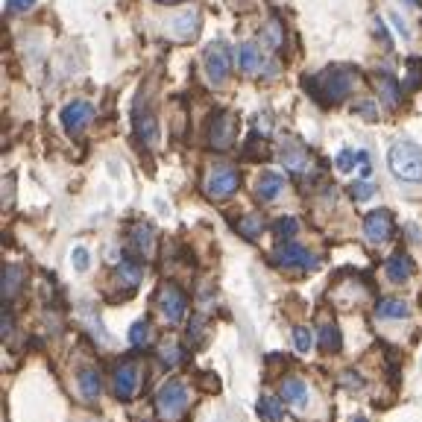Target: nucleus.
<instances>
[{
  "instance_id": "nucleus-1",
  "label": "nucleus",
  "mask_w": 422,
  "mask_h": 422,
  "mask_svg": "<svg viewBox=\"0 0 422 422\" xmlns=\"http://www.w3.org/2000/svg\"><path fill=\"white\" fill-rule=\"evenodd\" d=\"M355 80H358V70L352 65H332L326 70H320L317 77L302 80V88L320 106H332V103H340L352 94Z\"/></svg>"
},
{
  "instance_id": "nucleus-2",
  "label": "nucleus",
  "mask_w": 422,
  "mask_h": 422,
  "mask_svg": "<svg viewBox=\"0 0 422 422\" xmlns=\"http://www.w3.org/2000/svg\"><path fill=\"white\" fill-rule=\"evenodd\" d=\"M387 164L396 179L422 182V150L413 141H396L387 153Z\"/></svg>"
},
{
  "instance_id": "nucleus-3",
  "label": "nucleus",
  "mask_w": 422,
  "mask_h": 422,
  "mask_svg": "<svg viewBox=\"0 0 422 422\" xmlns=\"http://www.w3.org/2000/svg\"><path fill=\"white\" fill-rule=\"evenodd\" d=\"M238 127H241V123H238V115H235V112L217 109V112L209 117V130H206L209 147H211V150H217V153L232 150L235 141H238Z\"/></svg>"
},
{
  "instance_id": "nucleus-4",
  "label": "nucleus",
  "mask_w": 422,
  "mask_h": 422,
  "mask_svg": "<svg viewBox=\"0 0 422 422\" xmlns=\"http://www.w3.org/2000/svg\"><path fill=\"white\" fill-rule=\"evenodd\" d=\"M188 411V390L179 379H170L156 393V416L162 422H173Z\"/></svg>"
},
{
  "instance_id": "nucleus-5",
  "label": "nucleus",
  "mask_w": 422,
  "mask_h": 422,
  "mask_svg": "<svg viewBox=\"0 0 422 422\" xmlns=\"http://www.w3.org/2000/svg\"><path fill=\"white\" fill-rule=\"evenodd\" d=\"M241 185V173L238 167L232 164H217L209 170V176H206V194L211 196V200H229V196L238 191Z\"/></svg>"
},
{
  "instance_id": "nucleus-6",
  "label": "nucleus",
  "mask_w": 422,
  "mask_h": 422,
  "mask_svg": "<svg viewBox=\"0 0 422 422\" xmlns=\"http://www.w3.org/2000/svg\"><path fill=\"white\" fill-rule=\"evenodd\" d=\"M141 387V364L135 358H123L115 366V376H112V390L120 402H130L132 396Z\"/></svg>"
},
{
  "instance_id": "nucleus-7",
  "label": "nucleus",
  "mask_w": 422,
  "mask_h": 422,
  "mask_svg": "<svg viewBox=\"0 0 422 422\" xmlns=\"http://www.w3.org/2000/svg\"><path fill=\"white\" fill-rule=\"evenodd\" d=\"M159 311L162 317L170 322V326H179V322L185 320L188 314V296L179 285H173V282H164L162 290H159Z\"/></svg>"
},
{
  "instance_id": "nucleus-8",
  "label": "nucleus",
  "mask_w": 422,
  "mask_h": 422,
  "mask_svg": "<svg viewBox=\"0 0 422 422\" xmlns=\"http://www.w3.org/2000/svg\"><path fill=\"white\" fill-rule=\"evenodd\" d=\"M203 65L211 83H226L229 70H232V51L226 41H211L203 53Z\"/></svg>"
},
{
  "instance_id": "nucleus-9",
  "label": "nucleus",
  "mask_w": 422,
  "mask_h": 422,
  "mask_svg": "<svg viewBox=\"0 0 422 422\" xmlns=\"http://www.w3.org/2000/svg\"><path fill=\"white\" fill-rule=\"evenodd\" d=\"M135 135H138V141L147 147V150H156L159 141H162L159 117L150 109V103H141V100L135 103Z\"/></svg>"
},
{
  "instance_id": "nucleus-10",
  "label": "nucleus",
  "mask_w": 422,
  "mask_h": 422,
  "mask_svg": "<svg viewBox=\"0 0 422 422\" xmlns=\"http://www.w3.org/2000/svg\"><path fill=\"white\" fill-rule=\"evenodd\" d=\"M273 261L279 267H300V270H314L317 267V258L305 250L302 243H293V241H282L276 246V253H273Z\"/></svg>"
},
{
  "instance_id": "nucleus-11",
  "label": "nucleus",
  "mask_w": 422,
  "mask_h": 422,
  "mask_svg": "<svg viewBox=\"0 0 422 422\" xmlns=\"http://www.w3.org/2000/svg\"><path fill=\"white\" fill-rule=\"evenodd\" d=\"M94 120V106L88 100H73L62 109V127L70 138H77L83 135V130L88 127V123Z\"/></svg>"
},
{
  "instance_id": "nucleus-12",
  "label": "nucleus",
  "mask_w": 422,
  "mask_h": 422,
  "mask_svg": "<svg viewBox=\"0 0 422 422\" xmlns=\"http://www.w3.org/2000/svg\"><path fill=\"white\" fill-rule=\"evenodd\" d=\"M364 235L369 243H384L390 241L393 235V214L387 209H379V211H369L364 217Z\"/></svg>"
},
{
  "instance_id": "nucleus-13",
  "label": "nucleus",
  "mask_w": 422,
  "mask_h": 422,
  "mask_svg": "<svg viewBox=\"0 0 422 422\" xmlns=\"http://www.w3.org/2000/svg\"><path fill=\"white\" fill-rule=\"evenodd\" d=\"M196 30H200V12L196 9H185L179 18H173L167 23V36L176 41H191L196 36Z\"/></svg>"
},
{
  "instance_id": "nucleus-14",
  "label": "nucleus",
  "mask_w": 422,
  "mask_h": 422,
  "mask_svg": "<svg viewBox=\"0 0 422 422\" xmlns=\"http://www.w3.org/2000/svg\"><path fill=\"white\" fill-rule=\"evenodd\" d=\"M279 159H282L285 170H290V173H305V170H308V164H311V153L305 150L302 144H296V141L282 144Z\"/></svg>"
},
{
  "instance_id": "nucleus-15",
  "label": "nucleus",
  "mask_w": 422,
  "mask_h": 422,
  "mask_svg": "<svg viewBox=\"0 0 422 422\" xmlns=\"http://www.w3.org/2000/svg\"><path fill=\"white\" fill-rule=\"evenodd\" d=\"M413 258L408 255V253H393L390 258H387V264H384V273H387V279L393 282V285H402V282H408L411 276H413Z\"/></svg>"
},
{
  "instance_id": "nucleus-16",
  "label": "nucleus",
  "mask_w": 422,
  "mask_h": 422,
  "mask_svg": "<svg viewBox=\"0 0 422 422\" xmlns=\"http://www.w3.org/2000/svg\"><path fill=\"white\" fill-rule=\"evenodd\" d=\"M264 65H267V56L261 53V47L255 41H243L238 47V68L243 73H261Z\"/></svg>"
},
{
  "instance_id": "nucleus-17",
  "label": "nucleus",
  "mask_w": 422,
  "mask_h": 422,
  "mask_svg": "<svg viewBox=\"0 0 422 422\" xmlns=\"http://www.w3.org/2000/svg\"><path fill=\"white\" fill-rule=\"evenodd\" d=\"M23 282H27V270L23 264H6L4 267V282H0V293H4V302H12L21 293Z\"/></svg>"
},
{
  "instance_id": "nucleus-18",
  "label": "nucleus",
  "mask_w": 422,
  "mask_h": 422,
  "mask_svg": "<svg viewBox=\"0 0 422 422\" xmlns=\"http://www.w3.org/2000/svg\"><path fill=\"white\" fill-rule=\"evenodd\" d=\"M282 191H285V176H282V173H276V170L261 173V179H258V185H255V196H258L261 203L279 200Z\"/></svg>"
},
{
  "instance_id": "nucleus-19",
  "label": "nucleus",
  "mask_w": 422,
  "mask_h": 422,
  "mask_svg": "<svg viewBox=\"0 0 422 422\" xmlns=\"http://www.w3.org/2000/svg\"><path fill=\"white\" fill-rule=\"evenodd\" d=\"M153 241H156V232H153L150 223H135L132 232H130V250L138 258H147L153 250Z\"/></svg>"
},
{
  "instance_id": "nucleus-20",
  "label": "nucleus",
  "mask_w": 422,
  "mask_h": 422,
  "mask_svg": "<svg viewBox=\"0 0 422 422\" xmlns=\"http://www.w3.org/2000/svg\"><path fill=\"white\" fill-rule=\"evenodd\" d=\"M279 393H282L285 405H290V408H305L308 405V384L302 379H296V376L285 379L282 387H279Z\"/></svg>"
},
{
  "instance_id": "nucleus-21",
  "label": "nucleus",
  "mask_w": 422,
  "mask_h": 422,
  "mask_svg": "<svg viewBox=\"0 0 422 422\" xmlns=\"http://www.w3.org/2000/svg\"><path fill=\"white\" fill-rule=\"evenodd\" d=\"M77 384H80V393H83V399H85V402H97V399H100L103 381H100V372H97V369H91V366L80 369Z\"/></svg>"
},
{
  "instance_id": "nucleus-22",
  "label": "nucleus",
  "mask_w": 422,
  "mask_h": 422,
  "mask_svg": "<svg viewBox=\"0 0 422 422\" xmlns=\"http://www.w3.org/2000/svg\"><path fill=\"white\" fill-rule=\"evenodd\" d=\"M117 279L123 282V285H130V288H135L141 279H144V258H123L120 261V267H117Z\"/></svg>"
},
{
  "instance_id": "nucleus-23",
  "label": "nucleus",
  "mask_w": 422,
  "mask_h": 422,
  "mask_svg": "<svg viewBox=\"0 0 422 422\" xmlns=\"http://www.w3.org/2000/svg\"><path fill=\"white\" fill-rule=\"evenodd\" d=\"M255 411L264 422H282V416H285V405H282V399H276V396H261Z\"/></svg>"
},
{
  "instance_id": "nucleus-24",
  "label": "nucleus",
  "mask_w": 422,
  "mask_h": 422,
  "mask_svg": "<svg viewBox=\"0 0 422 422\" xmlns=\"http://www.w3.org/2000/svg\"><path fill=\"white\" fill-rule=\"evenodd\" d=\"M376 314H379L381 320H405V317H411V308H408V302H402V300H379Z\"/></svg>"
},
{
  "instance_id": "nucleus-25",
  "label": "nucleus",
  "mask_w": 422,
  "mask_h": 422,
  "mask_svg": "<svg viewBox=\"0 0 422 422\" xmlns=\"http://www.w3.org/2000/svg\"><path fill=\"white\" fill-rule=\"evenodd\" d=\"M320 349L322 352H340L343 349V334L334 322H326V326L320 329Z\"/></svg>"
},
{
  "instance_id": "nucleus-26",
  "label": "nucleus",
  "mask_w": 422,
  "mask_h": 422,
  "mask_svg": "<svg viewBox=\"0 0 422 422\" xmlns=\"http://www.w3.org/2000/svg\"><path fill=\"white\" fill-rule=\"evenodd\" d=\"M238 232L246 238V241H255L261 232H264V220H261V214H243L238 223Z\"/></svg>"
},
{
  "instance_id": "nucleus-27",
  "label": "nucleus",
  "mask_w": 422,
  "mask_h": 422,
  "mask_svg": "<svg viewBox=\"0 0 422 422\" xmlns=\"http://www.w3.org/2000/svg\"><path fill=\"white\" fill-rule=\"evenodd\" d=\"M153 340V326H150V320H138L132 322V329H130V343L135 346V349H144V346H150Z\"/></svg>"
},
{
  "instance_id": "nucleus-28",
  "label": "nucleus",
  "mask_w": 422,
  "mask_h": 422,
  "mask_svg": "<svg viewBox=\"0 0 422 422\" xmlns=\"http://www.w3.org/2000/svg\"><path fill=\"white\" fill-rule=\"evenodd\" d=\"M376 83H379V88L384 91V97H387V103H390V106H396V103H399L402 88H399V83H396V80L390 77V73H379V77H376Z\"/></svg>"
},
{
  "instance_id": "nucleus-29",
  "label": "nucleus",
  "mask_w": 422,
  "mask_h": 422,
  "mask_svg": "<svg viewBox=\"0 0 422 422\" xmlns=\"http://www.w3.org/2000/svg\"><path fill=\"white\" fill-rule=\"evenodd\" d=\"M273 232H276L279 241H290L296 232H300V220H296V217H279L276 226H273Z\"/></svg>"
},
{
  "instance_id": "nucleus-30",
  "label": "nucleus",
  "mask_w": 422,
  "mask_h": 422,
  "mask_svg": "<svg viewBox=\"0 0 422 422\" xmlns=\"http://www.w3.org/2000/svg\"><path fill=\"white\" fill-rule=\"evenodd\" d=\"M159 358H162V364L170 369V366H176V364L185 358V349H182L179 343H164L162 352H159Z\"/></svg>"
},
{
  "instance_id": "nucleus-31",
  "label": "nucleus",
  "mask_w": 422,
  "mask_h": 422,
  "mask_svg": "<svg viewBox=\"0 0 422 422\" xmlns=\"http://www.w3.org/2000/svg\"><path fill=\"white\" fill-rule=\"evenodd\" d=\"M293 343H296V352H311V346H314V334L308 326H296L293 329Z\"/></svg>"
},
{
  "instance_id": "nucleus-32",
  "label": "nucleus",
  "mask_w": 422,
  "mask_h": 422,
  "mask_svg": "<svg viewBox=\"0 0 422 422\" xmlns=\"http://www.w3.org/2000/svg\"><path fill=\"white\" fill-rule=\"evenodd\" d=\"M349 194H352V200H355V203H366V200H372L376 188H372L366 179H361V182H352V185H349Z\"/></svg>"
},
{
  "instance_id": "nucleus-33",
  "label": "nucleus",
  "mask_w": 422,
  "mask_h": 422,
  "mask_svg": "<svg viewBox=\"0 0 422 422\" xmlns=\"http://www.w3.org/2000/svg\"><path fill=\"white\" fill-rule=\"evenodd\" d=\"M334 164H337L340 173H349L358 164V150H340L337 159H334Z\"/></svg>"
},
{
  "instance_id": "nucleus-34",
  "label": "nucleus",
  "mask_w": 422,
  "mask_h": 422,
  "mask_svg": "<svg viewBox=\"0 0 422 422\" xmlns=\"http://www.w3.org/2000/svg\"><path fill=\"white\" fill-rule=\"evenodd\" d=\"M264 36H267L270 47H282V38H285L282 23H279V21H270V23H267V30H264Z\"/></svg>"
},
{
  "instance_id": "nucleus-35",
  "label": "nucleus",
  "mask_w": 422,
  "mask_h": 422,
  "mask_svg": "<svg viewBox=\"0 0 422 422\" xmlns=\"http://www.w3.org/2000/svg\"><path fill=\"white\" fill-rule=\"evenodd\" d=\"M38 0H6V12L12 15H21V12H30Z\"/></svg>"
},
{
  "instance_id": "nucleus-36",
  "label": "nucleus",
  "mask_w": 422,
  "mask_h": 422,
  "mask_svg": "<svg viewBox=\"0 0 422 422\" xmlns=\"http://www.w3.org/2000/svg\"><path fill=\"white\" fill-rule=\"evenodd\" d=\"M12 329H15V317H12V308L6 305V308H4V314H0V334L9 337V334H12Z\"/></svg>"
},
{
  "instance_id": "nucleus-37",
  "label": "nucleus",
  "mask_w": 422,
  "mask_h": 422,
  "mask_svg": "<svg viewBox=\"0 0 422 422\" xmlns=\"http://www.w3.org/2000/svg\"><path fill=\"white\" fill-rule=\"evenodd\" d=\"M70 258H73V267H77L80 273L88 270V250H85V246H77V250L70 253Z\"/></svg>"
},
{
  "instance_id": "nucleus-38",
  "label": "nucleus",
  "mask_w": 422,
  "mask_h": 422,
  "mask_svg": "<svg viewBox=\"0 0 422 422\" xmlns=\"http://www.w3.org/2000/svg\"><path fill=\"white\" fill-rule=\"evenodd\" d=\"M358 173H361V179H369V173H372V164H369V156L364 150H358Z\"/></svg>"
},
{
  "instance_id": "nucleus-39",
  "label": "nucleus",
  "mask_w": 422,
  "mask_h": 422,
  "mask_svg": "<svg viewBox=\"0 0 422 422\" xmlns=\"http://www.w3.org/2000/svg\"><path fill=\"white\" fill-rule=\"evenodd\" d=\"M390 21L396 23V30H399V33H402V38H408V36H411V33H408V27H405V21H402L399 15H390Z\"/></svg>"
},
{
  "instance_id": "nucleus-40",
  "label": "nucleus",
  "mask_w": 422,
  "mask_h": 422,
  "mask_svg": "<svg viewBox=\"0 0 422 422\" xmlns=\"http://www.w3.org/2000/svg\"><path fill=\"white\" fill-rule=\"evenodd\" d=\"M250 144L258 147V138H250ZM255 156H258V150H246V159H255ZM261 156L267 159V150H264V147H261Z\"/></svg>"
},
{
  "instance_id": "nucleus-41",
  "label": "nucleus",
  "mask_w": 422,
  "mask_h": 422,
  "mask_svg": "<svg viewBox=\"0 0 422 422\" xmlns=\"http://www.w3.org/2000/svg\"><path fill=\"white\" fill-rule=\"evenodd\" d=\"M162 4H182V0H162Z\"/></svg>"
},
{
  "instance_id": "nucleus-42",
  "label": "nucleus",
  "mask_w": 422,
  "mask_h": 422,
  "mask_svg": "<svg viewBox=\"0 0 422 422\" xmlns=\"http://www.w3.org/2000/svg\"><path fill=\"white\" fill-rule=\"evenodd\" d=\"M355 422H366V419H364V416H358V419H355Z\"/></svg>"
}]
</instances>
